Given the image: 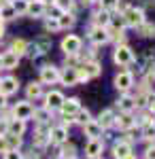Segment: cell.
Segmentation results:
<instances>
[{
	"label": "cell",
	"instance_id": "25",
	"mask_svg": "<svg viewBox=\"0 0 155 159\" xmlns=\"http://www.w3.org/2000/svg\"><path fill=\"white\" fill-rule=\"evenodd\" d=\"M138 32H140V36H144V38H155V24L143 21V24L138 25Z\"/></svg>",
	"mask_w": 155,
	"mask_h": 159
},
{
	"label": "cell",
	"instance_id": "10",
	"mask_svg": "<svg viewBox=\"0 0 155 159\" xmlns=\"http://www.w3.org/2000/svg\"><path fill=\"white\" fill-rule=\"evenodd\" d=\"M60 110H62V115H64V117H74V115L81 110V100H79V98L64 100V102H62V106H60Z\"/></svg>",
	"mask_w": 155,
	"mask_h": 159
},
{
	"label": "cell",
	"instance_id": "42",
	"mask_svg": "<svg viewBox=\"0 0 155 159\" xmlns=\"http://www.w3.org/2000/svg\"><path fill=\"white\" fill-rule=\"evenodd\" d=\"M7 123H9V121H0V136L7 134Z\"/></svg>",
	"mask_w": 155,
	"mask_h": 159
},
{
	"label": "cell",
	"instance_id": "20",
	"mask_svg": "<svg viewBox=\"0 0 155 159\" xmlns=\"http://www.w3.org/2000/svg\"><path fill=\"white\" fill-rule=\"evenodd\" d=\"M17 64H19V55H17V53H13V51H7V53L2 55V68H7V70H13V68H17Z\"/></svg>",
	"mask_w": 155,
	"mask_h": 159
},
{
	"label": "cell",
	"instance_id": "34",
	"mask_svg": "<svg viewBox=\"0 0 155 159\" xmlns=\"http://www.w3.org/2000/svg\"><path fill=\"white\" fill-rule=\"evenodd\" d=\"M32 117H36V121H38V123H45V121L49 119V110H47V108H40V110H36V108H34Z\"/></svg>",
	"mask_w": 155,
	"mask_h": 159
},
{
	"label": "cell",
	"instance_id": "3",
	"mask_svg": "<svg viewBox=\"0 0 155 159\" xmlns=\"http://www.w3.org/2000/svg\"><path fill=\"white\" fill-rule=\"evenodd\" d=\"M113 61L119 64V66H128V64L134 61V53L128 45H117V49L113 53Z\"/></svg>",
	"mask_w": 155,
	"mask_h": 159
},
{
	"label": "cell",
	"instance_id": "48",
	"mask_svg": "<svg viewBox=\"0 0 155 159\" xmlns=\"http://www.w3.org/2000/svg\"><path fill=\"white\" fill-rule=\"evenodd\" d=\"M28 159H38V157H28Z\"/></svg>",
	"mask_w": 155,
	"mask_h": 159
},
{
	"label": "cell",
	"instance_id": "23",
	"mask_svg": "<svg viewBox=\"0 0 155 159\" xmlns=\"http://www.w3.org/2000/svg\"><path fill=\"white\" fill-rule=\"evenodd\" d=\"M40 93H43V87H40V83H28V87H26V96H28V100H32V98H40Z\"/></svg>",
	"mask_w": 155,
	"mask_h": 159
},
{
	"label": "cell",
	"instance_id": "22",
	"mask_svg": "<svg viewBox=\"0 0 155 159\" xmlns=\"http://www.w3.org/2000/svg\"><path fill=\"white\" fill-rule=\"evenodd\" d=\"M60 159H77V148L70 142H64L60 148Z\"/></svg>",
	"mask_w": 155,
	"mask_h": 159
},
{
	"label": "cell",
	"instance_id": "43",
	"mask_svg": "<svg viewBox=\"0 0 155 159\" xmlns=\"http://www.w3.org/2000/svg\"><path fill=\"white\" fill-rule=\"evenodd\" d=\"M4 104H7V96L0 93V108H4Z\"/></svg>",
	"mask_w": 155,
	"mask_h": 159
},
{
	"label": "cell",
	"instance_id": "49",
	"mask_svg": "<svg viewBox=\"0 0 155 159\" xmlns=\"http://www.w3.org/2000/svg\"><path fill=\"white\" fill-rule=\"evenodd\" d=\"M0 24H2V19H0Z\"/></svg>",
	"mask_w": 155,
	"mask_h": 159
},
{
	"label": "cell",
	"instance_id": "9",
	"mask_svg": "<svg viewBox=\"0 0 155 159\" xmlns=\"http://www.w3.org/2000/svg\"><path fill=\"white\" fill-rule=\"evenodd\" d=\"M60 81H62V85H66V87H74V85H79V74H77V68L74 66H66L64 70L60 72Z\"/></svg>",
	"mask_w": 155,
	"mask_h": 159
},
{
	"label": "cell",
	"instance_id": "45",
	"mask_svg": "<svg viewBox=\"0 0 155 159\" xmlns=\"http://www.w3.org/2000/svg\"><path fill=\"white\" fill-rule=\"evenodd\" d=\"M83 2H87V4H89V2H98V0H83Z\"/></svg>",
	"mask_w": 155,
	"mask_h": 159
},
{
	"label": "cell",
	"instance_id": "31",
	"mask_svg": "<svg viewBox=\"0 0 155 159\" xmlns=\"http://www.w3.org/2000/svg\"><path fill=\"white\" fill-rule=\"evenodd\" d=\"M34 43H36V47L43 51V55H45L47 51H51V38L49 36H40L38 40H34Z\"/></svg>",
	"mask_w": 155,
	"mask_h": 159
},
{
	"label": "cell",
	"instance_id": "38",
	"mask_svg": "<svg viewBox=\"0 0 155 159\" xmlns=\"http://www.w3.org/2000/svg\"><path fill=\"white\" fill-rule=\"evenodd\" d=\"M102 2V9H115V7H119V0H100Z\"/></svg>",
	"mask_w": 155,
	"mask_h": 159
},
{
	"label": "cell",
	"instance_id": "47",
	"mask_svg": "<svg viewBox=\"0 0 155 159\" xmlns=\"http://www.w3.org/2000/svg\"><path fill=\"white\" fill-rule=\"evenodd\" d=\"M24 2H34V0H24Z\"/></svg>",
	"mask_w": 155,
	"mask_h": 159
},
{
	"label": "cell",
	"instance_id": "5",
	"mask_svg": "<svg viewBox=\"0 0 155 159\" xmlns=\"http://www.w3.org/2000/svg\"><path fill=\"white\" fill-rule=\"evenodd\" d=\"M60 81V70L53 66V64H47L40 68V83H47V85H53Z\"/></svg>",
	"mask_w": 155,
	"mask_h": 159
},
{
	"label": "cell",
	"instance_id": "11",
	"mask_svg": "<svg viewBox=\"0 0 155 159\" xmlns=\"http://www.w3.org/2000/svg\"><path fill=\"white\" fill-rule=\"evenodd\" d=\"M19 89V81L15 76H7V79H0V93L2 96H11Z\"/></svg>",
	"mask_w": 155,
	"mask_h": 159
},
{
	"label": "cell",
	"instance_id": "19",
	"mask_svg": "<svg viewBox=\"0 0 155 159\" xmlns=\"http://www.w3.org/2000/svg\"><path fill=\"white\" fill-rule=\"evenodd\" d=\"M17 17V11H15V7H13V2H4V4H0V19H4V21H11Z\"/></svg>",
	"mask_w": 155,
	"mask_h": 159
},
{
	"label": "cell",
	"instance_id": "2",
	"mask_svg": "<svg viewBox=\"0 0 155 159\" xmlns=\"http://www.w3.org/2000/svg\"><path fill=\"white\" fill-rule=\"evenodd\" d=\"M81 47H83V40L77 36V34H68V36L62 38V51L66 55H79Z\"/></svg>",
	"mask_w": 155,
	"mask_h": 159
},
{
	"label": "cell",
	"instance_id": "15",
	"mask_svg": "<svg viewBox=\"0 0 155 159\" xmlns=\"http://www.w3.org/2000/svg\"><path fill=\"white\" fill-rule=\"evenodd\" d=\"M113 155L115 159H125L132 155V144L130 142H125V140H119L115 147H113Z\"/></svg>",
	"mask_w": 155,
	"mask_h": 159
},
{
	"label": "cell",
	"instance_id": "33",
	"mask_svg": "<svg viewBox=\"0 0 155 159\" xmlns=\"http://www.w3.org/2000/svg\"><path fill=\"white\" fill-rule=\"evenodd\" d=\"M143 138H147V140H155V125L153 123H144Z\"/></svg>",
	"mask_w": 155,
	"mask_h": 159
},
{
	"label": "cell",
	"instance_id": "21",
	"mask_svg": "<svg viewBox=\"0 0 155 159\" xmlns=\"http://www.w3.org/2000/svg\"><path fill=\"white\" fill-rule=\"evenodd\" d=\"M98 123H100V127L104 129V127H110V125H115V112L110 108L102 110L100 112V117H98Z\"/></svg>",
	"mask_w": 155,
	"mask_h": 159
},
{
	"label": "cell",
	"instance_id": "12",
	"mask_svg": "<svg viewBox=\"0 0 155 159\" xmlns=\"http://www.w3.org/2000/svg\"><path fill=\"white\" fill-rule=\"evenodd\" d=\"M64 96H62L60 91H49L47 96H45V108L47 110H58L62 106V102H64Z\"/></svg>",
	"mask_w": 155,
	"mask_h": 159
},
{
	"label": "cell",
	"instance_id": "7",
	"mask_svg": "<svg viewBox=\"0 0 155 159\" xmlns=\"http://www.w3.org/2000/svg\"><path fill=\"white\" fill-rule=\"evenodd\" d=\"M68 140V129L66 125H55L49 129V142L51 144H64Z\"/></svg>",
	"mask_w": 155,
	"mask_h": 159
},
{
	"label": "cell",
	"instance_id": "14",
	"mask_svg": "<svg viewBox=\"0 0 155 159\" xmlns=\"http://www.w3.org/2000/svg\"><path fill=\"white\" fill-rule=\"evenodd\" d=\"M45 13H47V4L40 0L28 2V7H26V15H30V17H43Z\"/></svg>",
	"mask_w": 155,
	"mask_h": 159
},
{
	"label": "cell",
	"instance_id": "37",
	"mask_svg": "<svg viewBox=\"0 0 155 159\" xmlns=\"http://www.w3.org/2000/svg\"><path fill=\"white\" fill-rule=\"evenodd\" d=\"M4 159H24V157H21V153H19L17 148H9V151L4 153Z\"/></svg>",
	"mask_w": 155,
	"mask_h": 159
},
{
	"label": "cell",
	"instance_id": "4",
	"mask_svg": "<svg viewBox=\"0 0 155 159\" xmlns=\"http://www.w3.org/2000/svg\"><path fill=\"white\" fill-rule=\"evenodd\" d=\"M89 40L94 43L96 47H100V45H106L108 40H110V34H108V30H106V28L94 25V28L89 30Z\"/></svg>",
	"mask_w": 155,
	"mask_h": 159
},
{
	"label": "cell",
	"instance_id": "26",
	"mask_svg": "<svg viewBox=\"0 0 155 159\" xmlns=\"http://www.w3.org/2000/svg\"><path fill=\"white\" fill-rule=\"evenodd\" d=\"M110 24V15H108L106 9H102V11L96 13V25H100V28H106Z\"/></svg>",
	"mask_w": 155,
	"mask_h": 159
},
{
	"label": "cell",
	"instance_id": "18",
	"mask_svg": "<svg viewBox=\"0 0 155 159\" xmlns=\"http://www.w3.org/2000/svg\"><path fill=\"white\" fill-rule=\"evenodd\" d=\"M24 132H26V121H21V119H11L7 123V134L24 136Z\"/></svg>",
	"mask_w": 155,
	"mask_h": 159
},
{
	"label": "cell",
	"instance_id": "28",
	"mask_svg": "<svg viewBox=\"0 0 155 159\" xmlns=\"http://www.w3.org/2000/svg\"><path fill=\"white\" fill-rule=\"evenodd\" d=\"M117 106H119V108L123 110V112H132V110L136 108V106H134V100L128 98V96H123V98L117 100Z\"/></svg>",
	"mask_w": 155,
	"mask_h": 159
},
{
	"label": "cell",
	"instance_id": "46",
	"mask_svg": "<svg viewBox=\"0 0 155 159\" xmlns=\"http://www.w3.org/2000/svg\"><path fill=\"white\" fill-rule=\"evenodd\" d=\"M0 68H2V55H0Z\"/></svg>",
	"mask_w": 155,
	"mask_h": 159
},
{
	"label": "cell",
	"instance_id": "41",
	"mask_svg": "<svg viewBox=\"0 0 155 159\" xmlns=\"http://www.w3.org/2000/svg\"><path fill=\"white\" fill-rule=\"evenodd\" d=\"M144 157H147V159H155V147L147 148V153H144Z\"/></svg>",
	"mask_w": 155,
	"mask_h": 159
},
{
	"label": "cell",
	"instance_id": "8",
	"mask_svg": "<svg viewBox=\"0 0 155 159\" xmlns=\"http://www.w3.org/2000/svg\"><path fill=\"white\" fill-rule=\"evenodd\" d=\"M134 85V74L128 72V70H123V72H119L117 76H115V87L119 89V91H130V87Z\"/></svg>",
	"mask_w": 155,
	"mask_h": 159
},
{
	"label": "cell",
	"instance_id": "29",
	"mask_svg": "<svg viewBox=\"0 0 155 159\" xmlns=\"http://www.w3.org/2000/svg\"><path fill=\"white\" fill-rule=\"evenodd\" d=\"M53 7H58L62 13H70L74 9V0H53Z\"/></svg>",
	"mask_w": 155,
	"mask_h": 159
},
{
	"label": "cell",
	"instance_id": "32",
	"mask_svg": "<svg viewBox=\"0 0 155 159\" xmlns=\"http://www.w3.org/2000/svg\"><path fill=\"white\" fill-rule=\"evenodd\" d=\"M4 140H7V144H9V148H19V144H21V136L4 134Z\"/></svg>",
	"mask_w": 155,
	"mask_h": 159
},
{
	"label": "cell",
	"instance_id": "40",
	"mask_svg": "<svg viewBox=\"0 0 155 159\" xmlns=\"http://www.w3.org/2000/svg\"><path fill=\"white\" fill-rule=\"evenodd\" d=\"M7 151H9V144H7V140H4V136H0V153L4 155Z\"/></svg>",
	"mask_w": 155,
	"mask_h": 159
},
{
	"label": "cell",
	"instance_id": "39",
	"mask_svg": "<svg viewBox=\"0 0 155 159\" xmlns=\"http://www.w3.org/2000/svg\"><path fill=\"white\" fill-rule=\"evenodd\" d=\"M13 7H15V11H17V13H26L28 2H24V0H17V2H13Z\"/></svg>",
	"mask_w": 155,
	"mask_h": 159
},
{
	"label": "cell",
	"instance_id": "30",
	"mask_svg": "<svg viewBox=\"0 0 155 159\" xmlns=\"http://www.w3.org/2000/svg\"><path fill=\"white\" fill-rule=\"evenodd\" d=\"M26 55H28L30 60H36V57L43 55V51L36 47V43H28V47H26Z\"/></svg>",
	"mask_w": 155,
	"mask_h": 159
},
{
	"label": "cell",
	"instance_id": "24",
	"mask_svg": "<svg viewBox=\"0 0 155 159\" xmlns=\"http://www.w3.org/2000/svg\"><path fill=\"white\" fill-rule=\"evenodd\" d=\"M26 47H28V43H26L24 38H15V40L11 43V49H9V51L17 53V55L21 57V55H26Z\"/></svg>",
	"mask_w": 155,
	"mask_h": 159
},
{
	"label": "cell",
	"instance_id": "13",
	"mask_svg": "<svg viewBox=\"0 0 155 159\" xmlns=\"http://www.w3.org/2000/svg\"><path fill=\"white\" fill-rule=\"evenodd\" d=\"M115 125H117L119 129H123V132H130L132 127L136 125V119L132 117V112H123L119 117H115Z\"/></svg>",
	"mask_w": 155,
	"mask_h": 159
},
{
	"label": "cell",
	"instance_id": "44",
	"mask_svg": "<svg viewBox=\"0 0 155 159\" xmlns=\"http://www.w3.org/2000/svg\"><path fill=\"white\" fill-rule=\"evenodd\" d=\"M2 36H4V25L0 24V38H2Z\"/></svg>",
	"mask_w": 155,
	"mask_h": 159
},
{
	"label": "cell",
	"instance_id": "36",
	"mask_svg": "<svg viewBox=\"0 0 155 159\" xmlns=\"http://www.w3.org/2000/svg\"><path fill=\"white\" fill-rule=\"evenodd\" d=\"M45 30H47V32H55V30H60V24H58V19H55V17L47 19V21H45Z\"/></svg>",
	"mask_w": 155,
	"mask_h": 159
},
{
	"label": "cell",
	"instance_id": "17",
	"mask_svg": "<svg viewBox=\"0 0 155 159\" xmlns=\"http://www.w3.org/2000/svg\"><path fill=\"white\" fill-rule=\"evenodd\" d=\"M83 132H85V136H89V140H92V138L102 136V127H100V123L96 121V119H89L87 123H83Z\"/></svg>",
	"mask_w": 155,
	"mask_h": 159
},
{
	"label": "cell",
	"instance_id": "27",
	"mask_svg": "<svg viewBox=\"0 0 155 159\" xmlns=\"http://www.w3.org/2000/svg\"><path fill=\"white\" fill-rule=\"evenodd\" d=\"M74 15L72 13H62L60 17H58V24H60V28H72L74 25Z\"/></svg>",
	"mask_w": 155,
	"mask_h": 159
},
{
	"label": "cell",
	"instance_id": "50",
	"mask_svg": "<svg viewBox=\"0 0 155 159\" xmlns=\"http://www.w3.org/2000/svg\"><path fill=\"white\" fill-rule=\"evenodd\" d=\"M96 159H100V157H96Z\"/></svg>",
	"mask_w": 155,
	"mask_h": 159
},
{
	"label": "cell",
	"instance_id": "6",
	"mask_svg": "<svg viewBox=\"0 0 155 159\" xmlns=\"http://www.w3.org/2000/svg\"><path fill=\"white\" fill-rule=\"evenodd\" d=\"M34 112V106L30 102H17L15 108H13V119H21V121H28Z\"/></svg>",
	"mask_w": 155,
	"mask_h": 159
},
{
	"label": "cell",
	"instance_id": "16",
	"mask_svg": "<svg viewBox=\"0 0 155 159\" xmlns=\"http://www.w3.org/2000/svg\"><path fill=\"white\" fill-rule=\"evenodd\" d=\"M102 148H104V144H102V140H98V138H92L89 142H87V147H85V155L87 157H100V153H102Z\"/></svg>",
	"mask_w": 155,
	"mask_h": 159
},
{
	"label": "cell",
	"instance_id": "35",
	"mask_svg": "<svg viewBox=\"0 0 155 159\" xmlns=\"http://www.w3.org/2000/svg\"><path fill=\"white\" fill-rule=\"evenodd\" d=\"M74 117H77L74 121H79V123H87L89 119H92V115H89V110H87V108H85V110L81 108L79 112H77V115H74Z\"/></svg>",
	"mask_w": 155,
	"mask_h": 159
},
{
	"label": "cell",
	"instance_id": "1",
	"mask_svg": "<svg viewBox=\"0 0 155 159\" xmlns=\"http://www.w3.org/2000/svg\"><path fill=\"white\" fill-rule=\"evenodd\" d=\"M121 19H123V24L128 28H138L144 21V11L138 9V7H128L123 11V15H121Z\"/></svg>",
	"mask_w": 155,
	"mask_h": 159
}]
</instances>
